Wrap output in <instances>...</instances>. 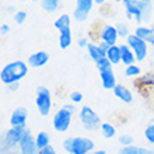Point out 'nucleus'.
<instances>
[{
	"mask_svg": "<svg viewBox=\"0 0 154 154\" xmlns=\"http://www.w3.org/2000/svg\"><path fill=\"white\" fill-rule=\"evenodd\" d=\"M118 154H140V147L130 144V146H121Z\"/></svg>",
	"mask_w": 154,
	"mask_h": 154,
	"instance_id": "obj_30",
	"label": "nucleus"
},
{
	"mask_svg": "<svg viewBox=\"0 0 154 154\" xmlns=\"http://www.w3.org/2000/svg\"><path fill=\"white\" fill-rule=\"evenodd\" d=\"M35 106L38 109V114L41 116H48L52 111V93L48 87L45 85H38L37 90H35Z\"/></svg>",
	"mask_w": 154,
	"mask_h": 154,
	"instance_id": "obj_6",
	"label": "nucleus"
},
{
	"mask_svg": "<svg viewBox=\"0 0 154 154\" xmlns=\"http://www.w3.org/2000/svg\"><path fill=\"white\" fill-rule=\"evenodd\" d=\"M106 59L112 63V66H118L119 63H122L121 48H119V45H112V46H109L108 52H106Z\"/></svg>",
	"mask_w": 154,
	"mask_h": 154,
	"instance_id": "obj_20",
	"label": "nucleus"
},
{
	"mask_svg": "<svg viewBox=\"0 0 154 154\" xmlns=\"http://www.w3.org/2000/svg\"><path fill=\"white\" fill-rule=\"evenodd\" d=\"M85 49H87V53H88L90 59H91L94 63L97 60H100V59H102V57H106V53L100 48V45H98L97 42H90Z\"/></svg>",
	"mask_w": 154,
	"mask_h": 154,
	"instance_id": "obj_18",
	"label": "nucleus"
},
{
	"mask_svg": "<svg viewBox=\"0 0 154 154\" xmlns=\"http://www.w3.org/2000/svg\"><path fill=\"white\" fill-rule=\"evenodd\" d=\"M143 136L146 139V142L149 144H154V123H150V125L146 126V129L143 132Z\"/></svg>",
	"mask_w": 154,
	"mask_h": 154,
	"instance_id": "obj_28",
	"label": "nucleus"
},
{
	"mask_svg": "<svg viewBox=\"0 0 154 154\" xmlns=\"http://www.w3.org/2000/svg\"><path fill=\"white\" fill-rule=\"evenodd\" d=\"M0 154H20L18 153V150H10V151H4V153H0Z\"/></svg>",
	"mask_w": 154,
	"mask_h": 154,
	"instance_id": "obj_42",
	"label": "nucleus"
},
{
	"mask_svg": "<svg viewBox=\"0 0 154 154\" xmlns=\"http://www.w3.org/2000/svg\"><path fill=\"white\" fill-rule=\"evenodd\" d=\"M119 48H121V57H122V65L123 66H129L133 65L136 62V56H134L133 51L129 48V45L123 42V44H119Z\"/></svg>",
	"mask_w": 154,
	"mask_h": 154,
	"instance_id": "obj_16",
	"label": "nucleus"
},
{
	"mask_svg": "<svg viewBox=\"0 0 154 154\" xmlns=\"http://www.w3.org/2000/svg\"><path fill=\"white\" fill-rule=\"evenodd\" d=\"M20 2H21V3H24V2H27V0H20Z\"/></svg>",
	"mask_w": 154,
	"mask_h": 154,
	"instance_id": "obj_46",
	"label": "nucleus"
},
{
	"mask_svg": "<svg viewBox=\"0 0 154 154\" xmlns=\"http://www.w3.org/2000/svg\"><path fill=\"white\" fill-rule=\"evenodd\" d=\"M53 25H55V28H56L57 31H63V29H66V28H72V17H70L69 14H60V16L55 20Z\"/></svg>",
	"mask_w": 154,
	"mask_h": 154,
	"instance_id": "obj_21",
	"label": "nucleus"
},
{
	"mask_svg": "<svg viewBox=\"0 0 154 154\" xmlns=\"http://www.w3.org/2000/svg\"><path fill=\"white\" fill-rule=\"evenodd\" d=\"M118 143H119L121 146H130V144L134 143V139H133V136L129 133H122L118 136Z\"/></svg>",
	"mask_w": 154,
	"mask_h": 154,
	"instance_id": "obj_29",
	"label": "nucleus"
},
{
	"mask_svg": "<svg viewBox=\"0 0 154 154\" xmlns=\"http://www.w3.org/2000/svg\"><path fill=\"white\" fill-rule=\"evenodd\" d=\"M35 142H37L38 150H41V149H44V147H46V146L51 144V136H49L48 132L41 130V132L37 133V136H35Z\"/></svg>",
	"mask_w": 154,
	"mask_h": 154,
	"instance_id": "obj_23",
	"label": "nucleus"
},
{
	"mask_svg": "<svg viewBox=\"0 0 154 154\" xmlns=\"http://www.w3.org/2000/svg\"><path fill=\"white\" fill-rule=\"evenodd\" d=\"M106 2H108V0H94V3L97 4V6H104Z\"/></svg>",
	"mask_w": 154,
	"mask_h": 154,
	"instance_id": "obj_40",
	"label": "nucleus"
},
{
	"mask_svg": "<svg viewBox=\"0 0 154 154\" xmlns=\"http://www.w3.org/2000/svg\"><path fill=\"white\" fill-rule=\"evenodd\" d=\"M125 42L129 45V48L133 51L134 56H136V62H143L146 60L147 55H149V42L140 39L139 37H136L134 34H130L129 37L125 39Z\"/></svg>",
	"mask_w": 154,
	"mask_h": 154,
	"instance_id": "obj_9",
	"label": "nucleus"
},
{
	"mask_svg": "<svg viewBox=\"0 0 154 154\" xmlns=\"http://www.w3.org/2000/svg\"><path fill=\"white\" fill-rule=\"evenodd\" d=\"M39 3L46 13H55L60 6V0H39Z\"/></svg>",
	"mask_w": 154,
	"mask_h": 154,
	"instance_id": "obj_24",
	"label": "nucleus"
},
{
	"mask_svg": "<svg viewBox=\"0 0 154 154\" xmlns=\"http://www.w3.org/2000/svg\"><path fill=\"white\" fill-rule=\"evenodd\" d=\"M139 2H146V3H151L153 0H139Z\"/></svg>",
	"mask_w": 154,
	"mask_h": 154,
	"instance_id": "obj_43",
	"label": "nucleus"
},
{
	"mask_svg": "<svg viewBox=\"0 0 154 154\" xmlns=\"http://www.w3.org/2000/svg\"><path fill=\"white\" fill-rule=\"evenodd\" d=\"M62 149L67 154H90L95 150V143L85 136L66 137L62 142Z\"/></svg>",
	"mask_w": 154,
	"mask_h": 154,
	"instance_id": "obj_3",
	"label": "nucleus"
},
{
	"mask_svg": "<svg viewBox=\"0 0 154 154\" xmlns=\"http://www.w3.org/2000/svg\"><path fill=\"white\" fill-rule=\"evenodd\" d=\"M29 70V66L24 60H13L8 62L0 70V81L4 85H8L11 83H20L24 77H27Z\"/></svg>",
	"mask_w": 154,
	"mask_h": 154,
	"instance_id": "obj_2",
	"label": "nucleus"
},
{
	"mask_svg": "<svg viewBox=\"0 0 154 154\" xmlns=\"http://www.w3.org/2000/svg\"><path fill=\"white\" fill-rule=\"evenodd\" d=\"M27 119H28V111L24 106L14 108L13 112L10 114V126H21L27 128Z\"/></svg>",
	"mask_w": 154,
	"mask_h": 154,
	"instance_id": "obj_13",
	"label": "nucleus"
},
{
	"mask_svg": "<svg viewBox=\"0 0 154 154\" xmlns=\"http://www.w3.org/2000/svg\"><path fill=\"white\" fill-rule=\"evenodd\" d=\"M90 154H106L105 150H101V149H95L94 151H91Z\"/></svg>",
	"mask_w": 154,
	"mask_h": 154,
	"instance_id": "obj_39",
	"label": "nucleus"
},
{
	"mask_svg": "<svg viewBox=\"0 0 154 154\" xmlns=\"http://www.w3.org/2000/svg\"><path fill=\"white\" fill-rule=\"evenodd\" d=\"M98 38L100 41L105 42L108 45H118V39H119V35H118V31L115 28V25L111 24H104L98 32Z\"/></svg>",
	"mask_w": 154,
	"mask_h": 154,
	"instance_id": "obj_12",
	"label": "nucleus"
},
{
	"mask_svg": "<svg viewBox=\"0 0 154 154\" xmlns=\"http://www.w3.org/2000/svg\"><path fill=\"white\" fill-rule=\"evenodd\" d=\"M95 67H97L100 79H101V84L105 90H114L116 83V77L114 73V66L106 57H102L100 60L95 62Z\"/></svg>",
	"mask_w": 154,
	"mask_h": 154,
	"instance_id": "obj_5",
	"label": "nucleus"
},
{
	"mask_svg": "<svg viewBox=\"0 0 154 154\" xmlns=\"http://www.w3.org/2000/svg\"><path fill=\"white\" fill-rule=\"evenodd\" d=\"M133 34L136 37L140 38V39L149 42V44H151L154 39V29L151 27H147V25H137L134 28Z\"/></svg>",
	"mask_w": 154,
	"mask_h": 154,
	"instance_id": "obj_17",
	"label": "nucleus"
},
{
	"mask_svg": "<svg viewBox=\"0 0 154 154\" xmlns=\"http://www.w3.org/2000/svg\"><path fill=\"white\" fill-rule=\"evenodd\" d=\"M48 62H49V53L45 52V51H38V52L29 55L27 63L32 69H39V67H44Z\"/></svg>",
	"mask_w": 154,
	"mask_h": 154,
	"instance_id": "obj_14",
	"label": "nucleus"
},
{
	"mask_svg": "<svg viewBox=\"0 0 154 154\" xmlns=\"http://www.w3.org/2000/svg\"><path fill=\"white\" fill-rule=\"evenodd\" d=\"M13 20L18 25L24 24L25 21H27V11H25V10H17V13L13 16Z\"/></svg>",
	"mask_w": 154,
	"mask_h": 154,
	"instance_id": "obj_31",
	"label": "nucleus"
},
{
	"mask_svg": "<svg viewBox=\"0 0 154 154\" xmlns=\"http://www.w3.org/2000/svg\"><path fill=\"white\" fill-rule=\"evenodd\" d=\"M125 76L126 77H130V79H134V77H139L140 74H142V69L139 67L136 63H133V65H129L125 67Z\"/></svg>",
	"mask_w": 154,
	"mask_h": 154,
	"instance_id": "obj_26",
	"label": "nucleus"
},
{
	"mask_svg": "<svg viewBox=\"0 0 154 154\" xmlns=\"http://www.w3.org/2000/svg\"><path fill=\"white\" fill-rule=\"evenodd\" d=\"M73 121V114L67 111L66 108L57 109L52 116V126L57 133H65L67 132Z\"/></svg>",
	"mask_w": 154,
	"mask_h": 154,
	"instance_id": "obj_8",
	"label": "nucleus"
},
{
	"mask_svg": "<svg viewBox=\"0 0 154 154\" xmlns=\"http://www.w3.org/2000/svg\"><path fill=\"white\" fill-rule=\"evenodd\" d=\"M112 93H114V95L118 100H121V101L125 102V104H130V102L133 101V94H132V91L123 84H119V83H118V84L115 85V88L112 90Z\"/></svg>",
	"mask_w": 154,
	"mask_h": 154,
	"instance_id": "obj_15",
	"label": "nucleus"
},
{
	"mask_svg": "<svg viewBox=\"0 0 154 154\" xmlns=\"http://www.w3.org/2000/svg\"><path fill=\"white\" fill-rule=\"evenodd\" d=\"M63 108H66L67 111H70L72 114H74V112L77 111L76 106H74V104H72V102H70V104H66V105H63Z\"/></svg>",
	"mask_w": 154,
	"mask_h": 154,
	"instance_id": "obj_37",
	"label": "nucleus"
},
{
	"mask_svg": "<svg viewBox=\"0 0 154 154\" xmlns=\"http://www.w3.org/2000/svg\"><path fill=\"white\" fill-rule=\"evenodd\" d=\"M115 28H116V31H118L119 38H122V39H126V38L130 35L129 24H128V23H125V21H119V23H116Z\"/></svg>",
	"mask_w": 154,
	"mask_h": 154,
	"instance_id": "obj_25",
	"label": "nucleus"
},
{
	"mask_svg": "<svg viewBox=\"0 0 154 154\" xmlns=\"http://www.w3.org/2000/svg\"><path fill=\"white\" fill-rule=\"evenodd\" d=\"M100 130H101L102 137H105V139H114L116 136V128L111 122H102Z\"/></svg>",
	"mask_w": 154,
	"mask_h": 154,
	"instance_id": "obj_22",
	"label": "nucleus"
},
{
	"mask_svg": "<svg viewBox=\"0 0 154 154\" xmlns=\"http://www.w3.org/2000/svg\"><path fill=\"white\" fill-rule=\"evenodd\" d=\"M7 88H6V91L7 93H14V91H17L18 90V87H20V83H11V84L6 85Z\"/></svg>",
	"mask_w": 154,
	"mask_h": 154,
	"instance_id": "obj_36",
	"label": "nucleus"
},
{
	"mask_svg": "<svg viewBox=\"0 0 154 154\" xmlns=\"http://www.w3.org/2000/svg\"><path fill=\"white\" fill-rule=\"evenodd\" d=\"M150 45H151V46H154V39H153V42H151V44H150Z\"/></svg>",
	"mask_w": 154,
	"mask_h": 154,
	"instance_id": "obj_45",
	"label": "nucleus"
},
{
	"mask_svg": "<svg viewBox=\"0 0 154 154\" xmlns=\"http://www.w3.org/2000/svg\"><path fill=\"white\" fill-rule=\"evenodd\" d=\"M10 25L7 24V23H3V24L0 25V34H2V35H7L8 32H10Z\"/></svg>",
	"mask_w": 154,
	"mask_h": 154,
	"instance_id": "obj_35",
	"label": "nucleus"
},
{
	"mask_svg": "<svg viewBox=\"0 0 154 154\" xmlns=\"http://www.w3.org/2000/svg\"><path fill=\"white\" fill-rule=\"evenodd\" d=\"M73 42V34H72V28H66L63 31H59V48L62 51H66L72 46Z\"/></svg>",
	"mask_w": 154,
	"mask_h": 154,
	"instance_id": "obj_19",
	"label": "nucleus"
},
{
	"mask_svg": "<svg viewBox=\"0 0 154 154\" xmlns=\"http://www.w3.org/2000/svg\"><path fill=\"white\" fill-rule=\"evenodd\" d=\"M79 121H80L81 126L88 132H95L97 129L101 128L102 123L98 114L88 105H83L79 109Z\"/></svg>",
	"mask_w": 154,
	"mask_h": 154,
	"instance_id": "obj_7",
	"label": "nucleus"
},
{
	"mask_svg": "<svg viewBox=\"0 0 154 154\" xmlns=\"http://www.w3.org/2000/svg\"><path fill=\"white\" fill-rule=\"evenodd\" d=\"M150 27H151V28L154 29V21H151V25H150Z\"/></svg>",
	"mask_w": 154,
	"mask_h": 154,
	"instance_id": "obj_44",
	"label": "nucleus"
},
{
	"mask_svg": "<svg viewBox=\"0 0 154 154\" xmlns=\"http://www.w3.org/2000/svg\"><path fill=\"white\" fill-rule=\"evenodd\" d=\"M27 128H21V126H10L2 136V142H0V153L10 150H16L18 144H20L21 139L25 133Z\"/></svg>",
	"mask_w": 154,
	"mask_h": 154,
	"instance_id": "obj_4",
	"label": "nucleus"
},
{
	"mask_svg": "<svg viewBox=\"0 0 154 154\" xmlns=\"http://www.w3.org/2000/svg\"><path fill=\"white\" fill-rule=\"evenodd\" d=\"M94 0H76V8L73 10V20L77 23H84L88 18L90 13L94 7Z\"/></svg>",
	"mask_w": 154,
	"mask_h": 154,
	"instance_id": "obj_10",
	"label": "nucleus"
},
{
	"mask_svg": "<svg viewBox=\"0 0 154 154\" xmlns=\"http://www.w3.org/2000/svg\"><path fill=\"white\" fill-rule=\"evenodd\" d=\"M17 150H18L20 154H38V146L37 142H35V136L31 133L29 128L25 129V133L23 136V139H21Z\"/></svg>",
	"mask_w": 154,
	"mask_h": 154,
	"instance_id": "obj_11",
	"label": "nucleus"
},
{
	"mask_svg": "<svg viewBox=\"0 0 154 154\" xmlns=\"http://www.w3.org/2000/svg\"><path fill=\"white\" fill-rule=\"evenodd\" d=\"M29 2H34V3H35V2H38V0H29Z\"/></svg>",
	"mask_w": 154,
	"mask_h": 154,
	"instance_id": "obj_47",
	"label": "nucleus"
},
{
	"mask_svg": "<svg viewBox=\"0 0 154 154\" xmlns=\"http://www.w3.org/2000/svg\"><path fill=\"white\" fill-rule=\"evenodd\" d=\"M140 154H154L153 149H146V147H140Z\"/></svg>",
	"mask_w": 154,
	"mask_h": 154,
	"instance_id": "obj_38",
	"label": "nucleus"
},
{
	"mask_svg": "<svg viewBox=\"0 0 154 154\" xmlns=\"http://www.w3.org/2000/svg\"><path fill=\"white\" fill-rule=\"evenodd\" d=\"M69 98H70V102L76 105V104H80V102L83 101V94H81L80 91H72Z\"/></svg>",
	"mask_w": 154,
	"mask_h": 154,
	"instance_id": "obj_32",
	"label": "nucleus"
},
{
	"mask_svg": "<svg viewBox=\"0 0 154 154\" xmlns=\"http://www.w3.org/2000/svg\"><path fill=\"white\" fill-rule=\"evenodd\" d=\"M139 85H142V87H146V88H150L154 85V74H150L147 73L144 76H142L139 79Z\"/></svg>",
	"mask_w": 154,
	"mask_h": 154,
	"instance_id": "obj_27",
	"label": "nucleus"
},
{
	"mask_svg": "<svg viewBox=\"0 0 154 154\" xmlns=\"http://www.w3.org/2000/svg\"><path fill=\"white\" fill-rule=\"evenodd\" d=\"M38 154H56V149H55L52 144H49V146L38 150Z\"/></svg>",
	"mask_w": 154,
	"mask_h": 154,
	"instance_id": "obj_33",
	"label": "nucleus"
},
{
	"mask_svg": "<svg viewBox=\"0 0 154 154\" xmlns=\"http://www.w3.org/2000/svg\"><path fill=\"white\" fill-rule=\"evenodd\" d=\"M7 13H10V14H11V13H13V16H14V14H16V8H14V7H13V6H8V7H7Z\"/></svg>",
	"mask_w": 154,
	"mask_h": 154,
	"instance_id": "obj_41",
	"label": "nucleus"
},
{
	"mask_svg": "<svg viewBox=\"0 0 154 154\" xmlns=\"http://www.w3.org/2000/svg\"><path fill=\"white\" fill-rule=\"evenodd\" d=\"M128 20H134L139 25L149 23L153 18V4L139 0H122Z\"/></svg>",
	"mask_w": 154,
	"mask_h": 154,
	"instance_id": "obj_1",
	"label": "nucleus"
},
{
	"mask_svg": "<svg viewBox=\"0 0 154 154\" xmlns=\"http://www.w3.org/2000/svg\"><path fill=\"white\" fill-rule=\"evenodd\" d=\"M90 44V41L87 39V38H79V39H77V46H79V48H87V45Z\"/></svg>",
	"mask_w": 154,
	"mask_h": 154,
	"instance_id": "obj_34",
	"label": "nucleus"
}]
</instances>
